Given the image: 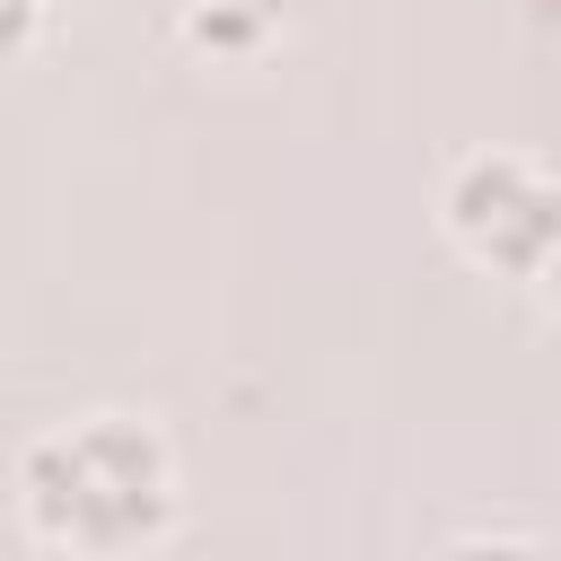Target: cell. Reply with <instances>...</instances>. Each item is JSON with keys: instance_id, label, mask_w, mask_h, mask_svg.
I'll use <instances>...</instances> for the list:
<instances>
[{"instance_id": "1", "label": "cell", "mask_w": 561, "mask_h": 561, "mask_svg": "<svg viewBox=\"0 0 561 561\" xmlns=\"http://www.w3.org/2000/svg\"><path fill=\"white\" fill-rule=\"evenodd\" d=\"M175 447L149 412H79L18 456V517L53 552H149L175 535Z\"/></svg>"}, {"instance_id": "2", "label": "cell", "mask_w": 561, "mask_h": 561, "mask_svg": "<svg viewBox=\"0 0 561 561\" xmlns=\"http://www.w3.org/2000/svg\"><path fill=\"white\" fill-rule=\"evenodd\" d=\"M438 228L456 237L465 263H482L517 289H543L552 280V237H561V202H552L543 158H526V149L456 158V175L438 193Z\"/></svg>"}, {"instance_id": "3", "label": "cell", "mask_w": 561, "mask_h": 561, "mask_svg": "<svg viewBox=\"0 0 561 561\" xmlns=\"http://www.w3.org/2000/svg\"><path fill=\"white\" fill-rule=\"evenodd\" d=\"M289 26V0H184V44L210 61H254Z\"/></svg>"}, {"instance_id": "4", "label": "cell", "mask_w": 561, "mask_h": 561, "mask_svg": "<svg viewBox=\"0 0 561 561\" xmlns=\"http://www.w3.org/2000/svg\"><path fill=\"white\" fill-rule=\"evenodd\" d=\"M53 9H61V0H0V70H9L18 53H35V35L53 26Z\"/></svg>"}]
</instances>
